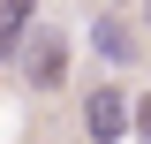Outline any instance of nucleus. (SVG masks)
<instances>
[{"mask_svg": "<svg viewBox=\"0 0 151 144\" xmlns=\"http://www.w3.org/2000/svg\"><path fill=\"white\" fill-rule=\"evenodd\" d=\"M91 53L106 61V68H129V61L144 53V46H136V31H129L121 15H98V23H91Z\"/></svg>", "mask_w": 151, "mask_h": 144, "instance_id": "obj_3", "label": "nucleus"}, {"mask_svg": "<svg viewBox=\"0 0 151 144\" xmlns=\"http://www.w3.org/2000/svg\"><path fill=\"white\" fill-rule=\"evenodd\" d=\"M83 137H91V144H121V137H129V99H121V84L83 91Z\"/></svg>", "mask_w": 151, "mask_h": 144, "instance_id": "obj_2", "label": "nucleus"}, {"mask_svg": "<svg viewBox=\"0 0 151 144\" xmlns=\"http://www.w3.org/2000/svg\"><path fill=\"white\" fill-rule=\"evenodd\" d=\"M0 8H8V15H38V0H0Z\"/></svg>", "mask_w": 151, "mask_h": 144, "instance_id": "obj_5", "label": "nucleus"}, {"mask_svg": "<svg viewBox=\"0 0 151 144\" xmlns=\"http://www.w3.org/2000/svg\"><path fill=\"white\" fill-rule=\"evenodd\" d=\"M15 61H23V84H30V91H60V84H68V38H60L53 23H38Z\"/></svg>", "mask_w": 151, "mask_h": 144, "instance_id": "obj_1", "label": "nucleus"}, {"mask_svg": "<svg viewBox=\"0 0 151 144\" xmlns=\"http://www.w3.org/2000/svg\"><path fill=\"white\" fill-rule=\"evenodd\" d=\"M129 137H136V144H151V99H136V106H129Z\"/></svg>", "mask_w": 151, "mask_h": 144, "instance_id": "obj_4", "label": "nucleus"}, {"mask_svg": "<svg viewBox=\"0 0 151 144\" xmlns=\"http://www.w3.org/2000/svg\"><path fill=\"white\" fill-rule=\"evenodd\" d=\"M144 38H151V0H144Z\"/></svg>", "mask_w": 151, "mask_h": 144, "instance_id": "obj_6", "label": "nucleus"}]
</instances>
